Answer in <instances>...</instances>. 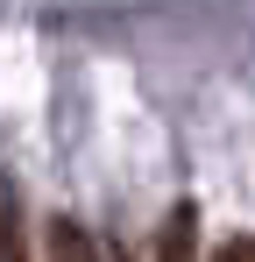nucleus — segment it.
Instances as JSON below:
<instances>
[{"label":"nucleus","instance_id":"nucleus-1","mask_svg":"<svg viewBox=\"0 0 255 262\" xmlns=\"http://www.w3.org/2000/svg\"><path fill=\"white\" fill-rule=\"evenodd\" d=\"M156 262H199V206L192 199L170 206L163 234H156Z\"/></svg>","mask_w":255,"mask_h":262},{"label":"nucleus","instance_id":"nucleus-2","mask_svg":"<svg viewBox=\"0 0 255 262\" xmlns=\"http://www.w3.org/2000/svg\"><path fill=\"white\" fill-rule=\"evenodd\" d=\"M0 262H29L22 255V227H14V199L0 191Z\"/></svg>","mask_w":255,"mask_h":262},{"label":"nucleus","instance_id":"nucleus-3","mask_svg":"<svg viewBox=\"0 0 255 262\" xmlns=\"http://www.w3.org/2000/svg\"><path fill=\"white\" fill-rule=\"evenodd\" d=\"M213 262H255V241H248V234H234V241H227Z\"/></svg>","mask_w":255,"mask_h":262}]
</instances>
